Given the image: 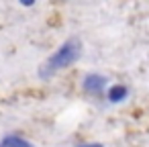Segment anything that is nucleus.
Returning a JSON list of instances; mask_svg holds the SVG:
<instances>
[{"label":"nucleus","mask_w":149,"mask_h":147,"mask_svg":"<svg viewBox=\"0 0 149 147\" xmlns=\"http://www.w3.org/2000/svg\"><path fill=\"white\" fill-rule=\"evenodd\" d=\"M82 55V41L78 37H72L68 41H63L39 68V78L41 80H49L53 78L57 72L70 68L72 63L78 61V57Z\"/></svg>","instance_id":"obj_1"},{"label":"nucleus","mask_w":149,"mask_h":147,"mask_svg":"<svg viewBox=\"0 0 149 147\" xmlns=\"http://www.w3.org/2000/svg\"><path fill=\"white\" fill-rule=\"evenodd\" d=\"M82 90L90 96H102L108 92V78L102 74H86L82 80Z\"/></svg>","instance_id":"obj_2"},{"label":"nucleus","mask_w":149,"mask_h":147,"mask_svg":"<svg viewBox=\"0 0 149 147\" xmlns=\"http://www.w3.org/2000/svg\"><path fill=\"white\" fill-rule=\"evenodd\" d=\"M0 147H35V145L21 135H6L0 139Z\"/></svg>","instance_id":"obj_4"},{"label":"nucleus","mask_w":149,"mask_h":147,"mask_svg":"<svg viewBox=\"0 0 149 147\" xmlns=\"http://www.w3.org/2000/svg\"><path fill=\"white\" fill-rule=\"evenodd\" d=\"M76 147H104L102 143H96V141H90V143H78Z\"/></svg>","instance_id":"obj_5"},{"label":"nucleus","mask_w":149,"mask_h":147,"mask_svg":"<svg viewBox=\"0 0 149 147\" xmlns=\"http://www.w3.org/2000/svg\"><path fill=\"white\" fill-rule=\"evenodd\" d=\"M127 96H129V88L123 86V84H114V86H110L108 92H106V100H108L110 104H118V102H123Z\"/></svg>","instance_id":"obj_3"}]
</instances>
